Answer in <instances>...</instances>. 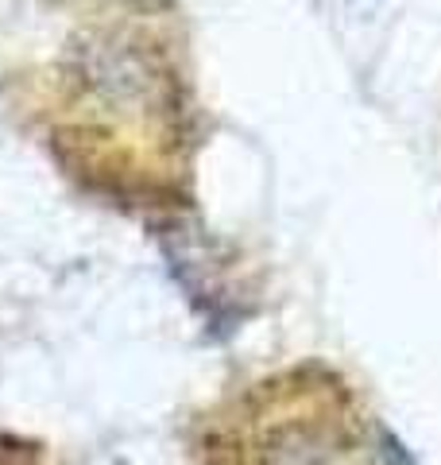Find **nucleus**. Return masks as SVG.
<instances>
[{
    "label": "nucleus",
    "instance_id": "obj_1",
    "mask_svg": "<svg viewBox=\"0 0 441 465\" xmlns=\"http://www.w3.org/2000/svg\"><path fill=\"white\" fill-rule=\"evenodd\" d=\"M348 430L333 415H287L260 434V465H352Z\"/></svg>",
    "mask_w": 441,
    "mask_h": 465
}]
</instances>
